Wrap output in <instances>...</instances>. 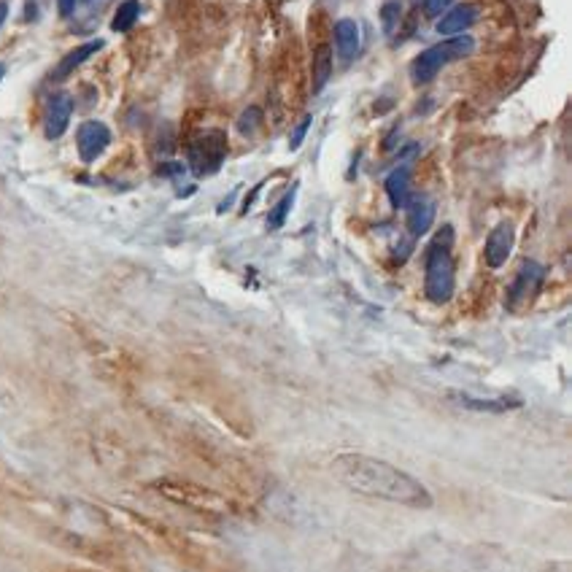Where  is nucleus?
I'll list each match as a JSON object with an SVG mask.
<instances>
[{"label":"nucleus","mask_w":572,"mask_h":572,"mask_svg":"<svg viewBox=\"0 0 572 572\" xmlns=\"http://www.w3.org/2000/svg\"><path fill=\"white\" fill-rule=\"evenodd\" d=\"M311 125H313V119L311 116H306L300 125H297V130H294V135H292V140H289V149H300L303 146V140H306V135H308V130H311Z\"/></svg>","instance_id":"nucleus-19"},{"label":"nucleus","mask_w":572,"mask_h":572,"mask_svg":"<svg viewBox=\"0 0 572 572\" xmlns=\"http://www.w3.org/2000/svg\"><path fill=\"white\" fill-rule=\"evenodd\" d=\"M103 49V41L95 38V41H87V43H81V46H76L73 51H68L63 60H60V65L54 68V73H51V78H65L71 76L73 71H76L78 65H84L92 57V54H98V51Z\"/></svg>","instance_id":"nucleus-13"},{"label":"nucleus","mask_w":572,"mask_h":572,"mask_svg":"<svg viewBox=\"0 0 572 572\" xmlns=\"http://www.w3.org/2000/svg\"><path fill=\"white\" fill-rule=\"evenodd\" d=\"M478 19V9L472 3H462V6H454L451 11H445L437 22V33L440 36H464Z\"/></svg>","instance_id":"nucleus-9"},{"label":"nucleus","mask_w":572,"mask_h":572,"mask_svg":"<svg viewBox=\"0 0 572 572\" xmlns=\"http://www.w3.org/2000/svg\"><path fill=\"white\" fill-rule=\"evenodd\" d=\"M451 400H454L457 405L467 407V410H475V413H508L513 407H521L519 400H505V397L484 400V397H472V395H464V392H454Z\"/></svg>","instance_id":"nucleus-12"},{"label":"nucleus","mask_w":572,"mask_h":572,"mask_svg":"<svg viewBox=\"0 0 572 572\" xmlns=\"http://www.w3.org/2000/svg\"><path fill=\"white\" fill-rule=\"evenodd\" d=\"M386 194L395 208H405L410 200V170L407 167H397L386 178Z\"/></svg>","instance_id":"nucleus-14"},{"label":"nucleus","mask_w":572,"mask_h":572,"mask_svg":"<svg viewBox=\"0 0 572 572\" xmlns=\"http://www.w3.org/2000/svg\"><path fill=\"white\" fill-rule=\"evenodd\" d=\"M513 243H516L513 224H510V222H499V224L489 232V238H486V246H484L486 265L494 267V270L505 265L510 251H513Z\"/></svg>","instance_id":"nucleus-8"},{"label":"nucleus","mask_w":572,"mask_h":572,"mask_svg":"<svg viewBox=\"0 0 572 572\" xmlns=\"http://www.w3.org/2000/svg\"><path fill=\"white\" fill-rule=\"evenodd\" d=\"M73 116V98L68 92H57L51 95L46 103V116H43V132L49 140H57L63 135Z\"/></svg>","instance_id":"nucleus-7"},{"label":"nucleus","mask_w":572,"mask_h":572,"mask_svg":"<svg viewBox=\"0 0 572 572\" xmlns=\"http://www.w3.org/2000/svg\"><path fill=\"white\" fill-rule=\"evenodd\" d=\"M472 51H475V38H470L467 33L464 36H451V38H445L421 51L419 57L413 60V65H410V78L416 84H430L445 65L464 60V57H470Z\"/></svg>","instance_id":"nucleus-3"},{"label":"nucleus","mask_w":572,"mask_h":572,"mask_svg":"<svg viewBox=\"0 0 572 572\" xmlns=\"http://www.w3.org/2000/svg\"><path fill=\"white\" fill-rule=\"evenodd\" d=\"M454 229L443 227L427 249V265H424V292L435 306H443L454 297L457 276H454Z\"/></svg>","instance_id":"nucleus-2"},{"label":"nucleus","mask_w":572,"mask_h":572,"mask_svg":"<svg viewBox=\"0 0 572 572\" xmlns=\"http://www.w3.org/2000/svg\"><path fill=\"white\" fill-rule=\"evenodd\" d=\"M543 281H546V267L540 265V262H534V259H526V262L519 267L513 284L508 286L505 308H508L510 313H519L524 308H529L532 300L537 297V292H540Z\"/></svg>","instance_id":"nucleus-4"},{"label":"nucleus","mask_w":572,"mask_h":572,"mask_svg":"<svg viewBox=\"0 0 572 572\" xmlns=\"http://www.w3.org/2000/svg\"><path fill=\"white\" fill-rule=\"evenodd\" d=\"M138 16H140V3H138V0H125V3L116 9L111 27H114L116 33H128L130 27L138 22Z\"/></svg>","instance_id":"nucleus-16"},{"label":"nucleus","mask_w":572,"mask_h":572,"mask_svg":"<svg viewBox=\"0 0 572 572\" xmlns=\"http://www.w3.org/2000/svg\"><path fill=\"white\" fill-rule=\"evenodd\" d=\"M0 76H3V65H0Z\"/></svg>","instance_id":"nucleus-24"},{"label":"nucleus","mask_w":572,"mask_h":572,"mask_svg":"<svg viewBox=\"0 0 572 572\" xmlns=\"http://www.w3.org/2000/svg\"><path fill=\"white\" fill-rule=\"evenodd\" d=\"M292 203H294V189L289 192V194H284V197L279 200V205L270 211V217H267V227H270V229L284 227V222H286L289 211H292Z\"/></svg>","instance_id":"nucleus-17"},{"label":"nucleus","mask_w":572,"mask_h":572,"mask_svg":"<svg viewBox=\"0 0 572 572\" xmlns=\"http://www.w3.org/2000/svg\"><path fill=\"white\" fill-rule=\"evenodd\" d=\"M259 116H262V111H259V108H249V114L241 116V132H249V125H251V122H256Z\"/></svg>","instance_id":"nucleus-21"},{"label":"nucleus","mask_w":572,"mask_h":572,"mask_svg":"<svg viewBox=\"0 0 572 572\" xmlns=\"http://www.w3.org/2000/svg\"><path fill=\"white\" fill-rule=\"evenodd\" d=\"M451 3L454 0H424V11L430 14V16H440Z\"/></svg>","instance_id":"nucleus-20"},{"label":"nucleus","mask_w":572,"mask_h":572,"mask_svg":"<svg viewBox=\"0 0 572 572\" xmlns=\"http://www.w3.org/2000/svg\"><path fill=\"white\" fill-rule=\"evenodd\" d=\"M359 43H362V36H359V25L354 19H338L335 22V49L340 54V60H354L359 54Z\"/></svg>","instance_id":"nucleus-11"},{"label":"nucleus","mask_w":572,"mask_h":572,"mask_svg":"<svg viewBox=\"0 0 572 572\" xmlns=\"http://www.w3.org/2000/svg\"><path fill=\"white\" fill-rule=\"evenodd\" d=\"M6 16H9V6L0 0V27H3V22H6Z\"/></svg>","instance_id":"nucleus-23"},{"label":"nucleus","mask_w":572,"mask_h":572,"mask_svg":"<svg viewBox=\"0 0 572 572\" xmlns=\"http://www.w3.org/2000/svg\"><path fill=\"white\" fill-rule=\"evenodd\" d=\"M407 229L413 238L427 235L430 227L435 224V203L427 197H410L407 200Z\"/></svg>","instance_id":"nucleus-10"},{"label":"nucleus","mask_w":572,"mask_h":572,"mask_svg":"<svg viewBox=\"0 0 572 572\" xmlns=\"http://www.w3.org/2000/svg\"><path fill=\"white\" fill-rule=\"evenodd\" d=\"M84 3H89V0H84Z\"/></svg>","instance_id":"nucleus-25"},{"label":"nucleus","mask_w":572,"mask_h":572,"mask_svg":"<svg viewBox=\"0 0 572 572\" xmlns=\"http://www.w3.org/2000/svg\"><path fill=\"white\" fill-rule=\"evenodd\" d=\"M400 14H402V9H400V3H386L381 9V22H383V30L392 36L395 33L397 22H400Z\"/></svg>","instance_id":"nucleus-18"},{"label":"nucleus","mask_w":572,"mask_h":572,"mask_svg":"<svg viewBox=\"0 0 572 572\" xmlns=\"http://www.w3.org/2000/svg\"><path fill=\"white\" fill-rule=\"evenodd\" d=\"M332 472L335 478L351 489L356 494L370 496V499H383L405 508L427 510L432 508V494L421 484L419 478L407 475L395 464L383 459L368 457V454H340L332 459Z\"/></svg>","instance_id":"nucleus-1"},{"label":"nucleus","mask_w":572,"mask_h":572,"mask_svg":"<svg viewBox=\"0 0 572 572\" xmlns=\"http://www.w3.org/2000/svg\"><path fill=\"white\" fill-rule=\"evenodd\" d=\"M332 78V49L330 46H318L313 54V92H321Z\"/></svg>","instance_id":"nucleus-15"},{"label":"nucleus","mask_w":572,"mask_h":572,"mask_svg":"<svg viewBox=\"0 0 572 572\" xmlns=\"http://www.w3.org/2000/svg\"><path fill=\"white\" fill-rule=\"evenodd\" d=\"M78 143V157L84 162H95L111 143V130L105 128L103 122H84L76 132Z\"/></svg>","instance_id":"nucleus-6"},{"label":"nucleus","mask_w":572,"mask_h":572,"mask_svg":"<svg viewBox=\"0 0 572 572\" xmlns=\"http://www.w3.org/2000/svg\"><path fill=\"white\" fill-rule=\"evenodd\" d=\"M224 154H227V138H224V132H219V130L205 132L203 138L197 140V143H192V149H189V160H192L194 173H197V176L217 173L219 165H222V160H224Z\"/></svg>","instance_id":"nucleus-5"},{"label":"nucleus","mask_w":572,"mask_h":572,"mask_svg":"<svg viewBox=\"0 0 572 572\" xmlns=\"http://www.w3.org/2000/svg\"><path fill=\"white\" fill-rule=\"evenodd\" d=\"M76 3L78 0H57V9H60V16H71V14L76 11Z\"/></svg>","instance_id":"nucleus-22"}]
</instances>
